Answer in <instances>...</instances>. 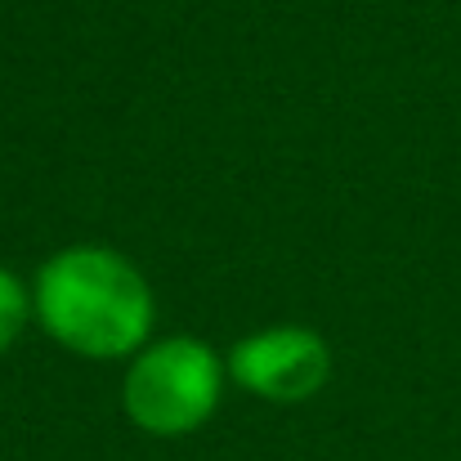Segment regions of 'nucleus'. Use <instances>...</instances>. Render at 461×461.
<instances>
[{
    "label": "nucleus",
    "mask_w": 461,
    "mask_h": 461,
    "mask_svg": "<svg viewBox=\"0 0 461 461\" xmlns=\"http://www.w3.org/2000/svg\"><path fill=\"white\" fill-rule=\"evenodd\" d=\"M32 318L81 358H135L153 331L149 278L113 247L77 242L54 251L32 278Z\"/></svg>",
    "instance_id": "f257e3e1"
},
{
    "label": "nucleus",
    "mask_w": 461,
    "mask_h": 461,
    "mask_svg": "<svg viewBox=\"0 0 461 461\" xmlns=\"http://www.w3.org/2000/svg\"><path fill=\"white\" fill-rule=\"evenodd\" d=\"M229 367L197 336H166L144 345L122 381V408L135 430L153 439H184L202 430L224 399Z\"/></svg>",
    "instance_id": "f03ea898"
},
{
    "label": "nucleus",
    "mask_w": 461,
    "mask_h": 461,
    "mask_svg": "<svg viewBox=\"0 0 461 461\" xmlns=\"http://www.w3.org/2000/svg\"><path fill=\"white\" fill-rule=\"evenodd\" d=\"M224 367L233 385H242L265 403H305L331 376V349L313 327L278 322L242 336L229 349Z\"/></svg>",
    "instance_id": "7ed1b4c3"
},
{
    "label": "nucleus",
    "mask_w": 461,
    "mask_h": 461,
    "mask_svg": "<svg viewBox=\"0 0 461 461\" xmlns=\"http://www.w3.org/2000/svg\"><path fill=\"white\" fill-rule=\"evenodd\" d=\"M27 318H32V287H23V278L0 265V354L23 336Z\"/></svg>",
    "instance_id": "20e7f679"
}]
</instances>
